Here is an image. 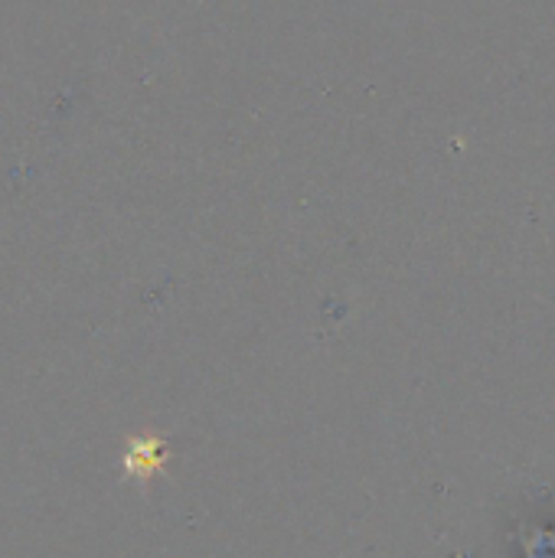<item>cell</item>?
Here are the masks:
<instances>
[{
	"label": "cell",
	"instance_id": "cell-1",
	"mask_svg": "<svg viewBox=\"0 0 555 558\" xmlns=\"http://www.w3.org/2000/svg\"><path fill=\"white\" fill-rule=\"evenodd\" d=\"M167 461V445L164 441H141L131 454H128V468L137 474H150Z\"/></svg>",
	"mask_w": 555,
	"mask_h": 558
}]
</instances>
